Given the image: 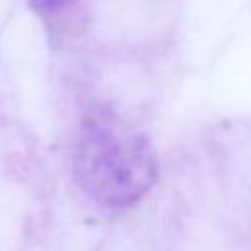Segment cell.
Listing matches in <instances>:
<instances>
[{"instance_id": "1", "label": "cell", "mask_w": 251, "mask_h": 251, "mask_svg": "<svg viewBox=\"0 0 251 251\" xmlns=\"http://www.w3.org/2000/svg\"><path fill=\"white\" fill-rule=\"evenodd\" d=\"M71 167L78 188L106 208H127L139 202L159 173L151 139L106 114L82 120Z\"/></svg>"}, {"instance_id": "2", "label": "cell", "mask_w": 251, "mask_h": 251, "mask_svg": "<svg viewBox=\"0 0 251 251\" xmlns=\"http://www.w3.org/2000/svg\"><path fill=\"white\" fill-rule=\"evenodd\" d=\"M76 0H29V4L39 12H57L73 6Z\"/></svg>"}]
</instances>
